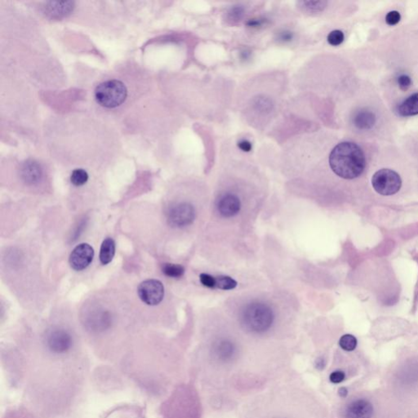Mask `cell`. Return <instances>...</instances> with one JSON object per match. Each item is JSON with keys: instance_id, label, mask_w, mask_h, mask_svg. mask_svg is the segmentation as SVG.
I'll use <instances>...</instances> for the list:
<instances>
[{"instance_id": "obj_11", "label": "cell", "mask_w": 418, "mask_h": 418, "mask_svg": "<svg viewBox=\"0 0 418 418\" xmlns=\"http://www.w3.org/2000/svg\"><path fill=\"white\" fill-rule=\"evenodd\" d=\"M236 354V345L227 339H221L216 342L213 347V356L222 363L230 362L234 359Z\"/></svg>"}, {"instance_id": "obj_26", "label": "cell", "mask_w": 418, "mask_h": 418, "mask_svg": "<svg viewBox=\"0 0 418 418\" xmlns=\"http://www.w3.org/2000/svg\"><path fill=\"white\" fill-rule=\"evenodd\" d=\"M239 148L244 152H249L252 150V144L248 140H241L238 143Z\"/></svg>"}, {"instance_id": "obj_14", "label": "cell", "mask_w": 418, "mask_h": 418, "mask_svg": "<svg viewBox=\"0 0 418 418\" xmlns=\"http://www.w3.org/2000/svg\"><path fill=\"white\" fill-rule=\"evenodd\" d=\"M115 253V243L113 239L107 238L103 241L100 250V263L102 265H107L113 260Z\"/></svg>"}, {"instance_id": "obj_20", "label": "cell", "mask_w": 418, "mask_h": 418, "mask_svg": "<svg viewBox=\"0 0 418 418\" xmlns=\"http://www.w3.org/2000/svg\"><path fill=\"white\" fill-rule=\"evenodd\" d=\"M345 36L343 31H333L328 35V42L332 46H338L344 41Z\"/></svg>"}, {"instance_id": "obj_29", "label": "cell", "mask_w": 418, "mask_h": 418, "mask_svg": "<svg viewBox=\"0 0 418 418\" xmlns=\"http://www.w3.org/2000/svg\"><path fill=\"white\" fill-rule=\"evenodd\" d=\"M260 24H262V22H260V20H258V21H257V20H251V21L247 23V25L251 27H259V25H260Z\"/></svg>"}, {"instance_id": "obj_16", "label": "cell", "mask_w": 418, "mask_h": 418, "mask_svg": "<svg viewBox=\"0 0 418 418\" xmlns=\"http://www.w3.org/2000/svg\"><path fill=\"white\" fill-rule=\"evenodd\" d=\"M88 172L83 168H76L72 172L70 175V181L72 184L75 187H82L84 185L88 182Z\"/></svg>"}, {"instance_id": "obj_17", "label": "cell", "mask_w": 418, "mask_h": 418, "mask_svg": "<svg viewBox=\"0 0 418 418\" xmlns=\"http://www.w3.org/2000/svg\"><path fill=\"white\" fill-rule=\"evenodd\" d=\"M237 282L229 276H219L216 279V287L222 290H231L236 289Z\"/></svg>"}, {"instance_id": "obj_19", "label": "cell", "mask_w": 418, "mask_h": 418, "mask_svg": "<svg viewBox=\"0 0 418 418\" xmlns=\"http://www.w3.org/2000/svg\"><path fill=\"white\" fill-rule=\"evenodd\" d=\"M301 8L310 13H318L326 7L327 3L324 1H304L300 3Z\"/></svg>"}, {"instance_id": "obj_1", "label": "cell", "mask_w": 418, "mask_h": 418, "mask_svg": "<svg viewBox=\"0 0 418 418\" xmlns=\"http://www.w3.org/2000/svg\"><path fill=\"white\" fill-rule=\"evenodd\" d=\"M329 165L335 174L351 180L363 173L366 167V158L363 150L357 144L341 142L331 152Z\"/></svg>"}, {"instance_id": "obj_15", "label": "cell", "mask_w": 418, "mask_h": 418, "mask_svg": "<svg viewBox=\"0 0 418 418\" xmlns=\"http://www.w3.org/2000/svg\"><path fill=\"white\" fill-rule=\"evenodd\" d=\"M162 271L166 276L178 279L184 275L185 268L180 265L165 263L163 265Z\"/></svg>"}, {"instance_id": "obj_5", "label": "cell", "mask_w": 418, "mask_h": 418, "mask_svg": "<svg viewBox=\"0 0 418 418\" xmlns=\"http://www.w3.org/2000/svg\"><path fill=\"white\" fill-rule=\"evenodd\" d=\"M138 293L140 299L146 305H158L164 299V285L157 279H148L139 285Z\"/></svg>"}, {"instance_id": "obj_4", "label": "cell", "mask_w": 418, "mask_h": 418, "mask_svg": "<svg viewBox=\"0 0 418 418\" xmlns=\"http://www.w3.org/2000/svg\"><path fill=\"white\" fill-rule=\"evenodd\" d=\"M195 218V207L186 202L173 205L168 212V222L172 227H186L192 224Z\"/></svg>"}, {"instance_id": "obj_12", "label": "cell", "mask_w": 418, "mask_h": 418, "mask_svg": "<svg viewBox=\"0 0 418 418\" xmlns=\"http://www.w3.org/2000/svg\"><path fill=\"white\" fill-rule=\"evenodd\" d=\"M398 113L404 117L418 115V93L411 95L400 103L398 107Z\"/></svg>"}, {"instance_id": "obj_25", "label": "cell", "mask_w": 418, "mask_h": 418, "mask_svg": "<svg viewBox=\"0 0 418 418\" xmlns=\"http://www.w3.org/2000/svg\"><path fill=\"white\" fill-rule=\"evenodd\" d=\"M244 14V10L241 8H234L230 13V19H234V21L240 20Z\"/></svg>"}, {"instance_id": "obj_9", "label": "cell", "mask_w": 418, "mask_h": 418, "mask_svg": "<svg viewBox=\"0 0 418 418\" xmlns=\"http://www.w3.org/2000/svg\"><path fill=\"white\" fill-rule=\"evenodd\" d=\"M216 207L222 218H230L240 213L241 202L237 195L228 193L219 197Z\"/></svg>"}, {"instance_id": "obj_13", "label": "cell", "mask_w": 418, "mask_h": 418, "mask_svg": "<svg viewBox=\"0 0 418 418\" xmlns=\"http://www.w3.org/2000/svg\"><path fill=\"white\" fill-rule=\"evenodd\" d=\"M353 123L359 129H370L376 123V116L369 111H360L354 116Z\"/></svg>"}, {"instance_id": "obj_3", "label": "cell", "mask_w": 418, "mask_h": 418, "mask_svg": "<svg viewBox=\"0 0 418 418\" xmlns=\"http://www.w3.org/2000/svg\"><path fill=\"white\" fill-rule=\"evenodd\" d=\"M373 188L382 195H392L399 192L402 186L400 175L390 169H381L373 175Z\"/></svg>"}, {"instance_id": "obj_27", "label": "cell", "mask_w": 418, "mask_h": 418, "mask_svg": "<svg viewBox=\"0 0 418 418\" xmlns=\"http://www.w3.org/2000/svg\"><path fill=\"white\" fill-rule=\"evenodd\" d=\"M292 39H293V34L290 32H283L281 35V39L283 41H290Z\"/></svg>"}, {"instance_id": "obj_31", "label": "cell", "mask_w": 418, "mask_h": 418, "mask_svg": "<svg viewBox=\"0 0 418 418\" xmlns=\"http://www.w3.org/2000/svg\"><path fill=\"white\" fill-rule=\"evenodd\" d=\"M13 418H31V416H25V414H20V416H14Z\"/></svg>"}, {"instance_id": "obj_30", "label": "cell", "mask_w": 418, "mask_h": 418, "mask_svg": "<svg viewBox=\"0 0 418 418\" xmlns=\"http://www.w3.org/2000/svg\"><path fill=\"white\" fill-rule=\"evenodd\" d=\"M338 394L341 397L346 398L347 395H348V390H347L346 387H341L340 389H338Z\"/></svg>"}, {"instance_id": "obj_21", "label": "cell", "mask_w": 418, "mask_h": 418, "mask_svg": "<svg viewBox=\"0 0 418 418\" xmlns=\"http://www.w3.org/2000/svg\"><path fill=\"white\" fill-rule=\"evenodd\" d=\"M199 279H200L201 283L205 287L209 288V289L216 287V278L212 275L203 273V274H201Z\"/></svg>"}, {"instance_id": "obj_22", "label": "cell", "mask_w": 418, "mask_h": 418, "mask_svg": "<svg viewBox=\"0 0 418 418\" xmlns=\"http://www.w3.org/2000/svg\"><path fill=\"white\" fill-rule=\"evenodd\" d=\"M398 84L402 90H408L412 85V80L407 74H401L398 78Z\"/></svg>"}, {"instance_id": "obj_8", "label": "cell", "mask_w": 418, "mask_h": 418, "mask_svg": "<svg viewBox=\"0 0 418 418\" xmlns=\"http://www.w3.org/2000/svg\"><path fill=\"white\" fill-rule=\"evenodd\" d=\"M20 176L25 184L30 186L39 184L43 179V168L35 160H27L20 165Z\"/></svg>"}, {"instance_id": "obj_7", "label": "cell", "mask_w": 418, "mask_h": 418, "mask_svg": "<svg viewBox=\"0 0 418 418\" xmlns=\"http://www.w3.org/2000/svg\"><path fill=\"white\" fill-rule=\"evenodd\" d=\"M94 250L90 244H80L74 248L70 256V265L74 271H83L92 263Z\"/></svg>"}, {"instance_id": "obj_24", "label": "cell", "mask_w": 418, "mask_h": 418, "mask_svg": "<svg viewBox=\"0 0 418 418\" xmlns=\"http://www.w3.org/2000/svg\"><path fill=\"white\" fill-rule=\"evenodd\" d=\"M345 378H346V374H345L344 372L340 371V370L332 372L330 374V377H329L331 382L333 384L341 383V382L344 381Z\"/></svg>"}, {"instance_id": "obj_18", "label": "cell", "mask_w": 418, "mask_h": 418, "mask_svg": "<svg viewBox=\"0 0 418 418\" xmlns=\"http://www.w3.org/2000/svg\"><path fill=\"white\" fill-rule=\"evenodd\" d=\"M339 345L344 351H352L356 348L357 339L353 335L346 334L341 337Z\"/></svg>"}, {"instance_id": "obj_2", "label": "cell", "mask_w": 418, "mask_h": 418, "mask_svg": "<svg viewBox=\"0 0 418 418\" xmlns=\"http://www.w3.org/2000/svg\"><path fill=\"white\" fill-rule=\"evenodd\" d=\"M242 319L243 323L248 330L263 333L271 328L275 320V315L267 304L253 302L245 307Z\"/></svg>"}, {"instance_id": "obj_10", "label": "cell", "mask_w": 418, "mask_h": 418, "mask_svg": "<svg viewBox=\"0 0 418 418\" xmlns=\"http://www.w3.org/2000/svg\"><path fill=\"white\" fill-rule=\"evenodd\" d=\"M373 414V404L364 399H358L351 402L345 410L346 418H371Z\"/></svg>"}, {"instance_id": "obj_6", "label": "cell", "mask_w": 418, "mask_h": 418, "mask_svg": "<svg viewBox=\"0 0 418 418\" xmlns=\"http://www.w3.org/2000/svg\"><path fill=\"white\" fill-rule=\"evenodd\" d=\"M73 345L72 336L63 329L51 331L47 336V346L50 351L57 355H63L70 351Z\"/></svg>"}, {"instance_id": "obj_23", "label": "cell", "mask_w": 418, "mask_h": 418, "mask_svg": "<svg viewBox=\"0 0 418 418\" xmlns=\"http://www.w3.org/2000/svg\"><path fill=\"white\" fill-rule=\"evenodd\" d=\"M401 16L397 11H392L387 13L385 17V21L389 25H396L400 22Z\"/></svg>"}, {"instance_id": "obj_28", "label": "cell", "mask_w": 418, "mask_h": 418, "mask_svg": "<svg viewBox=\"0 0 418 418\" xmlns=\"http://www.w3.org/2000/svg\"><path fill=\"white\" fill-rule=\"evenodd\" d=\"M324 365H325V363H324V359H322V358H320V359H318L316 360V368L320 369V370H322V369H324Z\"/></svg>"}]
</instances>
